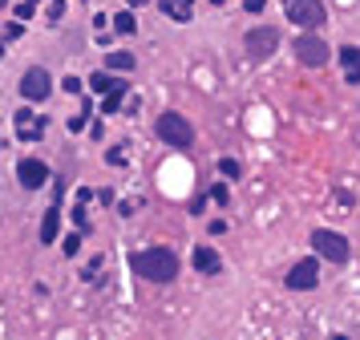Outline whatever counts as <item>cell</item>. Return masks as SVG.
Segmentation results:
<instances>
[{
	"mask_svg": "<svg viewBox=\"0 0 360 340\" xmlns=\"http://www.w3.org/2000/svg\"><path fill=\"white\" fill-rule=\"evenodd\" d=\"M154 134L166 142V146H175V150H186V146H194V126L175 114V110H166V114H158V122H154Z\"/></svg>",
	"mask_w": 360,
	"mask_h": 340,
	"instance_id": "4",
	"label": "cell"
},
{
	"mask_svg": "<svg viewBox=\"0 0 360 340\" xmlns=\"http://www.w3.org/2000/svg\"><path fill=\"white\" fill-rule=\"evenodd\" d=\"M0 57H4V49H0Z\"/></svg>",
	"mask_w": 360,
	"mask_h": 340,
	"instance_id": "37",
	"label": "cell"
},
{
	"mask_svg": "<svg viewBox=\"0 0 360 340\" xmlns=\"http://www.w3.org/2000/svg\"><path fill=\"white\" fill-rule=\"evenodd\" d=\"M126 4H142V0H126Z\"/></svg>",
	"mask_w": 360,
	"mask_h": 340,
	"instance_id": "34",
	"label": "cell"
},
{
	"mask_svg": "<svg viewBox=\"0 0 360 340\" xmlns=\"http://www.w3.org/2000/svg\"><path fill=\"white\" fill-rule=\"evenodd\" d=\"M130 267H134L142 280H150V284H175L182 263L170 247H142V252L130 255Z\"/></svg>",
	"mask_w": 360,
	"mask_h": 340,
	"instance_id": "1",
	"label": "cell"
},
{
	"mask_svg": "<svg viewBox=\"0 0 360 340\" xmlns=\"http://www.w3.org/2000/svg\"><path fill=\"white\" fill-rule=\"evenodd\" d=\"M12 122H16V134H21L25 142H37V138L45 134V118H41V114H33V110H16V118H12Z\"/></svg>",
	"mask_w": 360,
	"mask_h": 340,
	"instance_id": "10",
	"label": "cell"
},
{
	"mask_svg": "<svg viewBox=\"0 0 360 340\" xmlns=\"http://www.w3.org/2000/svg\"><path fill=\"white\" fill-rule=\"evenodd\" d=\"M57 231H61V203L53 199V207L41 219V243H57Z\"/></svg>",
	"mask_w": 360,
	"mask_h": 340,
	"instance_id": "12",
	"label": "cell"
},
{
	"mask_svg": "<svg viewBox=\"0 0 360 340\" xmlns=\"http://www.w3.org/2000/svg\"><path fill=\"white\" fill-rule=\"evenodd\" d=\"M158 8H162L175 25H186V21H190V8H182L179 0H158Z\"/></svg>",
	"mask_w": 360,
	"mask_h": 340,
	"instance_id": "13",
	"label": "cell"
},
{
	"mask_svg": "<svg viewBox=\"0 0 360 340\" xmlns=\"http://www.w3.org/2000/svg\"><path fill=\"white\" fill-rule=\"evenodd\" d=\"M219 174H223V178H239V174H243L239 158H219Z\"/></svg>",
	"mask_w": 360,
	"mask_h": 340,
	"instance_id": "19",
	"label": "cell"
},
{
	"mask_svg": "<svg viewBox=\"0 0 360 340\" xmlns=\"http://www.w3.org/2000/svg\"><path fill=\"white\" fill-rule=\"evenodd\" d=\"M73 223H77L81 231L90 227V211H86V203H81V199H77V207H73Z\"/></svg>",
	"mask_w": 360,
	"mask_h": 340,
	"instance_id": "21",
	"label": "cell"
},
{
	"mask_svg": "<svg viewBox=\"0 0 360 340\" xmlns=\"http://www.w3.org/2000/svg\"><path fill=\"white\" fill-rule=\"evenodd\" d=\"M203 211H207V195H198V199L190 203V215H203Z\"/></svg>",
	"mask_w": 360,
	"mask_h": 340,
	"instance_id": "28",
	"label": "cell"
},
{
	"mask_svg": "<svg viewBox=\"0 0 360 340\" xmlns=\"http://www.w3.org/2000/svg\"><path fill=\"white\" fill-rule=\"evenodd\" d=\"M312 252L320 255V259H328V263H336V267H344V263L352 259V243H348L340 231H332V227H316Z\"/></svg>",
	"mask_w": 360,
	"mask_h": 340,
	"instance_id": "2",
	"label": "cell"
},
{
	"mask_svg": "<svg viewBox=\"0 0 360 340\" xmlns=\"http://www.w3.org/2000/svg\"><path fill=\"white\" fill-rule=\"evenodd\" d=\"M211 4H227V0H211Z\"/></svg>",
	"mask_w": 360,
	"mask_h": 340,
	"instance_id": "35",
	"label": "cell"
},
{
	"mask_svg": "<svg viewBox=\"0 0 360 340\" xmlns=\"http://www.w3.org/2000/svg\"><path fill=\"white\" fill-rule=\"evenodd\" d=\"M211 199H215L219 207H227V203H231V191H227V182H215V186H211Z\"/></svg>",
	"mask_w": 360,
	"mask_h": 340,
	"instance_id": "20",
	"label": "cell"
},
{
	"mask_svg": "<svg viewBox=\"0 0 360 340\" xmlns=\"http://www.w3.org/2000/svg\"><path fill=\"white\" fill-rule=\"evenodd\" d=\"M114 29H118L122 37H134V33H138V16L130 12V8H126V12H118V16H114Z\"/></svg>",
	"mask_w": 360,
	"mask_h": 340,
	"instance_id": "16",
	"label": "cell"
},
{
	"mask_svg": "<svg viewBox=\"0 0 360 340\" xmlns=\"http://www.w3.org/2000/svg\"><path fill=\"white\" fill-rule=\"evenodd\" d=\"M190 263H194V271H203V276H219L223 271V259L215 247H194L190 252Z\"/></svg>",
	"mask_w": 360,
	"mask_h": 340,
	"instance_id": "11",
	"label": "cell"
},
{
	"mask_svg": "<svg viewBox=\"0 0 360 340\" xmlns=\"http://www.w3.org/2000/svg\"><path fill=\"white\" fill-rule=\"evenodd\" d=\"M179 4H182V8H190V4H194V0H179Z\"/></svg>",
	"mask_w": 360,
	"mask_h": 340,
	"instance_id": "33",
	"label": "cell"
},
{
	"mask_svg": "<svg viewBox=\"0 0 360 340\" xmlns=\"http://www.w3.org/2000/svg\"><path fill=\"white\" fill-rule=\"evenodd\" d=\"M227 231V219H211V235H223Z\"/></svg>",
	"mask_w": 360,
	"mask_h": 340,
	"instance_id": "30",
	"label": "cell"
},
{
	"mask_svg": "<svg viewBox=\"0 0 360 340\" xmlns=\"http://www.w3.org/2000/svg\"><path fill=\"white\" fill-rule=\"evenodd\" d=\"M61 85H65V93H81V82H77V77H65Z\"/></svg>",
	"mask_w": 360,
	"mask_h": 340,
	"instance_id": "29",
	"label": "cell"
},
{
	"mask_svg": "<svg viewBox=\"0 0 360 340\" xmlns=\"http://www.w3.org/2000/svg\"><path fill=\"white\" fill-rule=\"evenodd\" d=\"M336 57H340V65H344V69H360V45H340V49H336Z\"/></svg>",
	"mask_w": 360,
	"mask_h": 340,
	"instance_id": "17",
	"label": "cell"
},
{
	"mask_svg": "<svg viewBox=\"0 0 360 340\" xmlns=\"http://www.w3.org/2000/svg\"><path fill=\"white\" fill-rule=\"evenodd\" d=\"M105 65H110V69H118V73H134V53H110V57H105Z\"/></svg>",
	"mask_w": 360,
	"mask_h": 340,
	"instance_id": "15",
	"label": "cell"
},
{
	"mask_svg": "<svg viewBox=\"0 0 360 340\" xmlns=\"http://www.w3.org/2000/svg\"><path fill=\"white\" fill-rule=\"evenodd\" d=\"M283 284H287V292H312L316 284H320V255H304L300 263H292L287 267V276H283Z\"/></svg>",
	"mask_w": 360,
	"mask_h": 340,
	"instance_id": "7",
	"label": "cell"
},
{
	"mask_svg": "<svg viewBox=\"0 0 360 340\" xmlns=\"http://www.w3.org/2000/svg\"><path fill=\"white\" fill-rule=\"evenodd\" d=\"M105 162H110V167H122V162H126V154H122V146H114V150L105 154Z\"/></svg>",
	"mask_w": 360,
	"mask_h": 340,
	"instance_id": "25",
	"label": "cell"
},
{
	"mask_svg": "<svg viewBox=\"0 0 360 340\" xmlns=\"http://www.w3.org/2000/svg\"><path fill=\"white\" fill-rule=\"evenodd\" d=\"M126 89H130V85H118L114 93H105V101H101V110H105V114H118V110H122V101H126Z\"/></svg>",
	"mask_w": 360,
	"mask_h": 340,
	"instance_id": "18",
	"label": "cell"
},
{
	"mask_svg": "<svg viewBox=\"0 0 360 340\" xmlns=\"http://www.w3.org/2000/svg\"><path fill=\"white\" fill-rule=\"evenodd\" d=\"M16 178H21V186H25V191H41V186L49 182V167L41 162V158H21Z\"/></svg>",
	"mask_w": 360,
	"mask_h": 340,
	"instance_id": "9",
	"label": "cell"
},
{
	"mask_svg": "<svg viewBox=\"0 0 360 340\" xmlns=\"http://www.w3.org/2000/svg\"><path fill=\"white\" fill-rule=\"evenodd\" d=\"M4 4H8V0H0V8H4Z\"/></svg>",
	"mask_w": 360,
	"mask_h": 340,
	"instance_id": "36",
	"label": "cell"
},
{
	"mask_svg": "<svg viewBox=\"0 0 360 340\" xmlns=\"http://www.w3.org/2000/svg\"><path fill=\"white\" fill-rule=\"evenodd\" d=\"M49 93H53V77H49L45 69H29L21 77V97L25 101H45Z\"/></svg>",
	"mask_w": 360,
	"mask_h": 340,
	"instance_id": "8",
	"label": "cell"
},
{
	"mask_svg": "<svg viewBox=\"0 0 360 340\" xmlns=\"http://www.w3.org/2000/svg\"><path fill=\"white\" fill-rule=\"evenodd\" d=\"M118 85H126V82H118V77H110V73H93L90 77V93H114Z\"/></svg>",
	"mask_w": 360,
	"mask_h": 340,
	"instance_id": "14",
	"label": "cell"
},
{
	"mask_svg": "<svg viewBox=\"0 0 360 340\" xmlns=\"http://www.w3.org/2000/svg\"><path fill=\"white\" fill-rule=\"evenodd\" d=\"M283 16H287L296 29H304V33H316V29L328 25L324 0H283Z\"/></svg>",
	"mask_w": 360,
	"mask_h": 340,
	"instance_id": "3",
	"label": "cell"
},
{
	"mask_svg": "<svg viewBox=\"0 0 360 340\" xmlns=\"http://www.w3.org/2000/svg\"><path fill=\"white\" fill-rule=\"evenodd\" d=\"M61 252H65V255H77V252H81V235H65Z\"/></svg>",
	"mask_w": 360,
	"mask_h": 340,
	"instance_id": "22",
	"label": "cell"
},
{
	"mask_svg": "<svg viewBox=\"0 0 360 340\" xmlns=\"http://www.w3.org/2000/svg\"><path fill=\"white\" fill-rule=\"evenodd\" d=\"M332 340H352V337H344V332H336V337H332Z\"/></svg>",
	"mask_w": 360,
	"mask_h": 340,
	"instance_id": "32",
	"label": "cell"
},
{
	"mask_svg": "<svg viewBox=\"0 0 360 340\" xmlns=\"http://www.w3.org/2000/svg\"><path fill=\"white\" fill-rule=\"evenodd\" d=\"M292 53H296V61H300V65H308V69H324V65L332 61V53H336V49H328V41H324L320 33H304V37H296Z\"/></svg>",
	"mask_w": 360,
	"mask_h": 340,
	"instance_id": "5",
	"label": "cell"
},
{
	"mask_svg": "<svg viewBox=\"0 0 360 340\" xmlns=\"http://www.w3.org/2000/svg\"><path fill=\"white\" fill-rule=\"evenodd\" d=\"M33 12H37V0H21V4H16V16H21V21H29Z\"/></svg>",
	"mask_w": 360,
	"mask_h": 340,
	"instance_id": "23",
	"label": "cell"
},
{
	"mask_svg": "<svg viewBox=\"0 0 360 340\" xmlns=\"http://www.w3.org/2000/svg\"><path fill=\"white\" fill-rule=\"evenodd\" d=\"M279 41H283V33H279L275 25H255V29L243 37V49H247L251 61H268L271 53L279 49Z\"/></svg>",
	"mask_w": 360,
	"mask_h": 340,
	"instance_id": "6",
	"label": "cell"
},
{
	"mask_svg": "<svg viewBox=\"0 0 360 340\" xmlns=\"http://www.w3.org/2000/svg\"><path fill=\"white\" fill-rule=\"evenodd\" d=\"M65 16V0H49V21H61Z\"/></svg>",
	"mask_w": 360,
	"mask_h": 340,
	"instance_id": "24",
	"label": "cell"
},
{
	"mask_svg": "<svg viewBox=\"0 0 360 340\" xmlns=\"http://www.w3.org/2000/svg\"><path fill=\"white\" fill-rule=\"evenodd\" d=\"M86 118H90V110H86V114H77V118H69V130H73V134H81V130H86Z\"/></svg>",
	"mask_w": 360,
	"mask_h": 340,
	"instance_id": "26",
	"label": "cell"
},
{
	"mask_svg": "<svg viewBox=\"0 0 360 340\" xmlns=\"http://www.w3.org/2000/svg\"><path fill=\"white\" fill-rule=\"evenodd\" d=\"M344 82H348V85H360V69H344Z\"/></svg>",
	"mask_w": 360,
	"mask_h": 340,
	"instance_id": "31",
	"label": "cell"
},
{
	"mask_svg": "<svg viewBox=\"0 0 360 340\" xmlns=\"http://www.w3.org/2000/svg\"><path fill=\"white\" fill-rule=\"evenodd\" d=\"M263 4H268V0H243V8H247L251 16H259V12H263Z\"/></svg>",
	"mask_w": 360,
	"mask_h": 340,
	"instance_id": "27",
	"label": "cell"
}]
</instances>
